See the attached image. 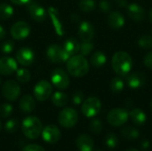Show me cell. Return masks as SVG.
Wrapping results in <instances>:
<instances>
[{"label":"cell","mask_w":152,"mask_h":151,"mask_svg":"<svg viewBox=\"0 0 152 151\" xmlns=\"http://www.w3.org/2000/svg\"><path fill=\"white\" fill-rule=\"evenodd\" d=\"M129 118V113L126 109L122 108H116L111 109L107 116L108 123L112 126H121L125 125Z\"/></svg>","instance_id":"ba28073f"},{"label":"cell","mask_w":152,"mask_h":151,"mask_svg":"<svg viewBox=\"0 0 152 151\" xmlns=\"http://www.w3.org/2000/svg\"><path fill=\"white\" fill-rule=\"evenodd\" d=\"M2 93L4 97L10 101L17 100L20 94V87L14 80H7L2 86Z\"/></svg>","instance_id":"30bf717a"},{"label":"cell","mask_w":152,"mask_h":151,"mask_svg":"<svg viewBox=\"0 0 152 151\" xmlns=\"http://www.w3.org/2000/svg\"><path fill=\"white\" fill-rule=\"evenodd\" d=\"M143 63H144L145 67L152 69V51H151L150 53H148L145 55V57L143 59Z\"/></svg>","instance_id":"b9f144b4"},{"label":"cell","mask_w":152,"mask_h":151,"mask_svg":"<svg viewBox=\"0 0 152 151\" xmlns=\"http://www.w3.org/2000/svg\"><path fill=\"white\" fill-rule=\"evenodd\" d=\"M96 151H102V150H96Z\"/></svg>","instance_id":"f5cc1de1"},{"label":"cell","mask_w":152,"mask_h":151,"mask_svg":"<svg viewBox=\"0 0 152 151\" xmlns=\"http://www.w3.org/2000/svg\"><path fill=\"white\" fill-rule=\"evenodd\" d=\"M13 14V8L12 5L6 3L0 4V20H5L10 19Z\"/></svg>","instance_id":"4316f807"},{"label":"cell","mask_w":152,"mask_h":151,"mask_svg":"<svg viewBox=\"0 0 152 151\" xmlns=\"http://www.w3.org/2000/svg\"><path fill=\"white\" fill-rule=\"evenodd\" d=\"M146 83V77L141 72H134L126 77V84L132 89L142 87Z\"/></svg>","instance_id":"d6986e66"},{"label":"cell","mask_w":152,"mask_h":151,"mask_svg":"<svg viewBox=\"0 0 152 151\" xmlns=\"http://www.w3.org/2000/svg\"><path fill=\"white\" fill-rule=\"evenodd\" d=\"M84 101V93L81 91H77L72 95V102L75 105H79Z\"/></svg>","instance_id":"f35d334b"},{"label":"cell","mask_w":152,"mask_h":151,"mask_svg":"<svg viewBox=\"0 0 152 151\" xmlns=\"http://www.w3.org/2000/svg\"><path fill=\"white\" fill-rule=\"evenodd\" d=\"M18 69V62L12 57L0 58V75L10 76Z\"/></svg>","instance_id":"9a60e30c"},{"label":"cell","mask_w":152,"mask_h":151,"mask_svg":"<svg viewBox=\"0 0 152 151\" xmlns=\"http://www.w3.org/2000/svg\"><path fill=\"white\" fill-rule=\"evenodd\" d=\"M121 133L123 137H125L128 141H134L137 139L140 135V132L136 128L132 126H126L125 128L122 129Z\"/></svg>","instance_id":"83f0119b"},{"label":"cell","mask_w":152,"mask_h":151,"mask_svg":"<svg viewBox=\"0 0 152 151\" xmlns=\"http://www.w3.org/2000/svg\"><path fill=\"white\" fill-rule=\"evenodd\" d=\"M124 87H125V82L120 77H114L110 81V90L114 93H118L122 92L123 89H124Z\"/></svg>","instance_id":"f1b7e54d"},{"label":"cell","mask_w":152,"mask_h":151,"mask_svg":"<svg viewBox=\"0 0 152 151\" xmlns=\"http://www.w3.org/2000/svg\"><path fill=\"white\" fill-rule=\"evenodd\" d=\"M149 19H150V21L151 22V24H152V8L151 9L150 13H149Z\"/></svg>","instance_id":"7dc6e473"},{"label":"cell","mask_w":152,"mask_h":151,"mask_svg":"<svg viewBox=\"0 0 152 151\" xmlns=\"http://www.w3.org/2000/svg\"><path fill=\"white\" fill-rule=\"evenodd\" d=\"M51 100H52L53 104L56 107H59V108L66 106L67 103L69 102L68 95L66 93H64L62 92H59V91H57L52 94Z\"/></svg>","instance_id":"d4e9b609"},{"label":"cell","mask_w":152,"mask_h":151,"mask_svg":"<svg viewBox=\"0 0 152 151\" xmlns=\"http://www.w3.org/2000/svg\"><path fill=\"white\" fill-rule=\"evenodd\" d=\"M116 4L121 8H126L127 5H128V3H127V0H114Z\"/></svg>","instance_id":"7bdbcfd3"},{"label":"cell","mask_w":152,"mask_h":151,"mask_svg":"<svg viewBox=\"0 0 152 151\" xmlns=\"http://www.w3.org/2000/svg\"><path fill=\"white\" fill-rule=\"evenodd\" d=\"M58 120L62 127L72 128L78 121V114L77 110L72 108H65L60 112Z\"/></svg>","instance_id":"277c9868"},{"label":"cell","mask_w":152,"mask_h":151,"mask_svg":"<svg viewBox=\"0 0 152 151\" xmlns=\"http://www.w3.org/2000/svg\"><path fill=\"white\" fill-rule=\"evenodd\" d=\"M129 117L133 123L136 125H142L147 120V116L141 109H134L130 111Z\"/></svg>","instance_id":"cb8c5ba5"},{"label":"cell","mask_w":152,"mask_h":151,"mask_svg":"<svg viewBox=\"0 0 152 151\" xmlns=\"http://www.w3.org/2000/svg\"><path fill=\"white\" fill-rule=\"evenodd\" d=\"M69 77L61 68L54 69L51 73V84L60 90H64L69 85Z\"/></svg>","instance_id":"9c48e42d"},{"label":"cell","mask_w":152,"mask_h":151,"mask_svg":"<svg viewBox=\"0 0 152 151\" xmlns=\"http://www.w3.org/2000/svg\"><path fill=\"white\" fill-rule=\"evenodd\" d=\"M1 127H2V122H1V120H0V129H1Z\"/></svg>","instance_id":"681fc988"},{"label":"cell","mask_w":152,"mask_h":151,"mask_svg":"<svg viewBox=\"0 0 152 151\" xmlns=\"http://www.w3.org/2000/svg\"><path fill=\"white\" fill-rule=\"evenodd\" d=\"M27 10L30 17L35 21H37V22H41L45 20L47 16V12L45 10V8L37 3L30 2L29 4H28Z\"/></svg>","instance_id":"2e32d148"},{"label":"cell","mask_w":152,"mask_h":151,"mask_svg":"<svg viewBox=\"0 0 152 151\" xmlns=\"http://www.w3.org/2000/svg\"><path fill=\"white\" fill-rule=\"evenodd\" d=\"M105 143H106L107 147L110 148V149L116 148L117 145H118V136L115 133H108L106 135V138H105Z\"/></svg>","instance_id":"e575fe53"},{"label":"cell","mask_w":152,"mask_h":151,"mask_svg":"<svg viewBox=\"0 0 152 151\" xmlns=\"http://www.w3.org/2000/svg\"><path fill=\"white\" fill-rule=\"evenodd\" d=\"M107 61V58L104 53L101 52V51H96L94 52L91 58H90V62L91 64L95 67V68H101L102 66L105 65Z\"/></svg>","instance_id":"484cf974"},{"label":"cell","mask_w":152,"mask_h":151,"mask_svg":"<svg viewBox=\"0 0 152 151\" xmlns=\"http://www.w3.org/2000/svg\"><path fill=\"white\" fill-rule=\"evenodd\" d=\"M126 19L124 15L118 11L110 12L108 16V24L112 29H119L125 26Z\"/></svg>","instance_id":"ffe728a7"},{"label":"cell","mask_w":152,"mask_h":151,"mask_svg":"<svg viewBox=\"0 0 152 151\" xmlns=\"http://www.w3.org/2000/svg\"><path fill=\"white\" fill-rule=\"evenodd\" d=\"M22 151H45L41 146L37 145V144H28L27 146H25Z\"/></svg>","instance_id":"60d3db41"},{"label":"cell","mask_w":152,"mask_h":151,"mask_svg":"<svg viewBox=\"0 0 152 151\" xmlns=\"http://www.w3.org/2000/svg\"><path fill=\"white\" fill-rule=\"evenodd\" d=\"M141 147H142L143 150H148L149 147H150V142H149V141H148V140H144L143 142H142Z\"/></svg>","instance_id":"f6af8a7d"},{"label":"cell","mask_w":152,"mask_h":151,"mask_svg":"<svg viewBox=\"0 0 152 151\" xmlns=\"http://www.w3.org/2000/svg\"><path fill=\"white\" fill-rule=\"evenodd\" d=\"M77 33L82 41H92L94 36V28L90 21L85 20L79 24Z\"/></svg>","instance_id":"e0dca14e"},{"label":"cell","mask_w":152,"mask_h":151,"mask_svg":"<svg viewBox=\"0 0 152 151\" xmlns=\"http://www.w3.org/2000/svg\"><path fill=\"white\" fill-rule=\"evenodd\" d=\"M151 36H152V30H151Z\"/></svg>","instance_id":"db71d44e"},{"label":"cell","mask_w":152,"mask_h":151,"mask_svg":"<svg viewBox=\"0 0 152 151\" xmlns=\"http://www.w3.org/2000/svg\"><path fill=\"white\" fill-rule=\"evenodd\" d=\"M19 128V122L16 119H10L4 124V130L8 133H15Z\"/></svg>","instance_id":"836d02e7"},{"label":"cell","mask_w":152,"mask_h":151,"mask_svg":"<svg viewBox=\"0 0 152 151\" xmlns=\"http://www.w3.org/2000/svg\"><path fill=\"white\" fill-rule=\"evenodd\" d=\"M48 15L51 19L53 27L55 30V33L59 36H62L64 35V28H63V24L60 19L59 13H58V10H56V8L50 6L48 8Z\"/></svg>","instance_id":"ac0fdd59"},{"label":"cell","mask_w":152,"mask_h":151,"mask_svg":"<svg viewBox=\"0 0 152 151\" xmlns=\"http://www.w3.org/2000/svg\"><path fill=\"white\" fill-rule=\"evenodd\" d=\"M151 109H152V100H151Z\"/></svg>","instance_id":"f907efd6"},{"label":"cell","mask_w":152,"mask_h":151,"mask_svg":"<svg viewBox=\"0 0 152 151\" xmlns=\"http://www.w3.org/2000/svg\"><path fill=\"white\" fill-rule=\"evenodd\" d=\"M126 12H127V15L129 16V18L135 22L140 23L143 21L144 19L146 18L145 10L143 9L142 5L136 3L129 4L126 7Z\"/></svg>","instance_id":"5bb4252c"},{"label":"cell","mask_w":152,"mask_h":151,"mask_svg":"<svg viewBox=\"0 0 152 151\" xmlns=\"http://www.w3.org/2000/svg\"><path fill=\"white\" fill-rule=\"evenodd\" d=\"M66 62L69 74L75 77H82L89 72V63L85 56L81 54H75L69 57Z\"/></svg>","instance_id":"7a4b0ae2"},{"label":"cell","mask_w":152,"mask_h":151,"mask_svg":"<svg viewBox=\"0 0 152 151\" xmlns=\"http://www.w3.org/2000/svg\"><path fill=\"white\" fill-rule=\"evenodd\" d=\"M76 144L79 151H93L94 146V140L87 134H81L78 136Z\"/></svg>","instance_id":"44dd1931"},{"label":"cell","mask_w":152,"mask_h":151,"mask_svg":"<svg viewBox=\"0 0 152 151\" xmlns=\"http://www.w3.org/2000/svg\"><path fill=\"white\" fill-rule=\"evenodd\" d=\"M126 151H138L137 150H134V149H129V150H127Z\"/></svg>","instance_id":"c3c4849f"},{"label":"cell","mask_w":152,"mask_h":151,"mask_svg":"<svg viewBox=\"0 0 152 151\" xmlns=\"http://www.w3.org/2000/svg\"><path fill=\"white\" fill-rule=\"evenodd\" d=\"M138 45L143 49H152L151 35H142L138 39Z\"/></svg>","instance_id":"1f68e13d"},{"label":"cell","mask_w":152,"mask_h":151,"mask_svg":"<svg viewBox=\"0 0 152 151\" xmlns=\"http://www.w3.org/2000/svg\"><path fill=\"white\" fill-rule=\"evenodd\" d=\"M43 130L40 119L37 117H27L21 123V131L23 134L29 140L37 139Z\"/></svg>","instance_id":"3957f363"},{"label":"cell","mask_w":152,"mask_h":151,"mask_svg":"<svg viewBox=\"0 0 152 151\" xmlns=\"http://www.w3.org/2000/svg\"><path fill=\"white\" fill-rule=\"evenodd\" d=\"M64 51L71 57L75 54H77L79 52L80 49V44L78 41L73 37H69L65 40L63 45H62Z\"/></svg>","instance_id":"603a6c76"},{"label":"cell","mask_w":152,"mask_h":151,"mask_svg":"<svg viewBox=\"0 0 152 151\" xmlns=\"http://www.w3.org/2000/svg\"><path fill=\"white\" fill-rule=\"evenodd\" d=\"M41 134H42L43 140L45 142L51 143V144L56 143L57 142H59L61 138V131L54 125H46L45 128H43Z\"/></svg>","instance_id":"4fadbf2b"},{"label":"cell","mask_w":152,"mask_h":151,"mask_svg":"<svg viewBox=\"0 0 152 151\" xmlns=\"http://www.w3.org/2000/svg\"><path fill=\"white\" fill-rule=\"evenodd\" d=\"M11 36L15 40H23L30 34V26L26 21H17L10 28Z\"/></svg>","instance_id":"8fae6325"},{"label":"cell","mask_w":152,"mask_h":151,"mask_svg":"<svg viewBox=\"0 0 152 151\" xmlns=\"http://www.w3.org/2000/svg\"><path fill=\"white\" fill-rule=\"evenodd\" d=\"M90 130L95 133L99 134L102 131V123L99 119H94L90 123Z\"/></svg>","instance_id":"74e56055"},{"label":"cell","mask_w":152,"mask_h":151,"mask_svg":"<svg viewBox=\"0 0 152 151\" xmlns=\"http://www.w3.org/2000/svg\"><path fill=\"white\" fill-rule=\"evenodd\" d=\"M5 35H6V31H5L4 28L0 25V40L4 39L5 37Z\"/></svg>","instance_id":"bcb514c9"},{"label":"cell","mask_w":152,"mask_h":151,"mask_svg":"<svg viewBox=\"0 0 152 151\" xmlns=\"http://www.w3.org/2000/svg\"><path fill=\"white\" fill-rule=\"evenodd\" d=\"M53 93V85L47 80L38 81L33 89L35 98L39 101H45L48 100Z\"/></svg>","instance_id":"52a82bcc"},{"label":"cell","mask_w":152,"mask_h":151,"mask_svg":"<svg viewBox=\"0 0 152 151\" xmlns=\"http://www.w3.org/2000/svg\"><path fill=\"white\" fill-rule=\"evenodd\" d=\"M1 84H2V80H1V78H0V85H1Z\"/></svg>","instance_id":"816d5d0a"},{"label":"cell","mask_w":152,"mask_h":151,"mask_svg":"<svg viewBox=\"0 0 152 151\" xmlns=\"http://www.w3.org/2000/svg\"><path fill=\"white\" fill-rule=\"evenodd\" d=\"M14 47H15L14 43L11 40H7V41H4V43H2V44L0 46V50L3 53L9 54L13 51Z\"/></svg>","instance_id":"8d00e7d4"},{"label":"cell","mask_w":152,"mask_h":151,"mask_svg":"<svg viewBox=\"0 0 152 151\" xmlns=\"http://www.w3.org/2000/svg\"><path fill=\"white\" fill-rule=\"evenodd\" d=\"M35 58L36 56L33 50L28 47L20 48L16 53V61L23 67H28L32 65L35 61Z\"/></svg>","instance_id":"7c38bea8"},{"label":"cell","mask_w":152,"mask_h":151,"mask_svg":"<svg viewBox=\"0 0 152 151\" xmlns=\"http://www.w3.org/2000/svg\"><path fill=\"white\" fill-rule=\"evenodd\" d=\"M46 56L50 61L53 63H61V62H66L69 59V55L64 51L63 47L53 44L48 46L46 50Z\"/></svg>","instance_id":"5b68a950"},{"label":"cell","mask_w":152,"mask_h":151,"mask_svg":"<svg viewBox=\"0 0 152 151\" xmlns=\"http://www.w3.org/2000/svg\"><path fill=\"white\" fill-rule=\"evenodd\" d=\"M12 4H17V5H21V4H28L30 2H32V0H10Z\"/></svg>","instance_id":"ee69618b"},{"label":"cell","mask_w":152,"mask_h":151,"mask_svg":"<svg viewBox=\"0 0 152 151\" xmlns=\"http://www.w3.org/2000/svg\"><path fill=\"white\" fill-rule=\"evenodd\" d=\"M111 66L117 75L125 77L129 74L133 68V59L126 52L118 51L112 56Z\"/></svg>","instance_id":"6da1fadb"},{"label":"cell","mask_w":152,"mask_h":151,"mask_svg":"<svg viewBox=\"0 0 152 151\" xmlns=\"http://www.w3.org/2000/svg\"><path fill=\"white\" fill-rule=\"evenodd\" d=\"M12 106L9 103H4L0 106V117L6 118L10 117L12 113Z\"/></svg>","instance_id":"d590c367"},{"label":"cell","mask_w":152,"mask_h":151,"mask_svg":"<svg viewBox=\"0 0 152 151\" xmlns=\"http://www.w3.org/2000/svg\"><path fill=\"white\" fill-rule=\"evenodd\" d=\"M99 8L102 12L108 13L110 12L111 10V4L110 3L109 0H101L99 3Z\"/></svg>","instance_id":"ab89813d"},{"label":"cell","mask_w":152,"mask_h":151,"mask_svg":"<svg viewBox=\"0 0 152 151\" xmlns=\"http://www.w3.org/2000/svg\"><path fill=\"white\" fill-rule=\"evenodd\" d=\"M78 7L81 11L89 12L95 9L96 4L94 0H80L78 3Z\"/></svg>","instance_id":"4dcf8cb0"},{"label":"cell","mask_w":152,"mask_h":151,"mask_svg":"<svg viewBox=\"0 0 152 151\" xmlns=\"http://www.w3.org/2000/svg\"><path fill=\"white\" fill-rule=\"evenodd\" d=\"M102 109V102L97 97H89L84 100L81 107L83 115L86 117H95Z\"/></svg>","instance_id":"8992f818"},{"label":"cell","mask_w":152,"mask_h":151,"mask_svg":"<svg viewBox=\"0 0 152 151\" xmlns=\"http://www.w3.org/2000/svg\"><path fill=\"white\" fill-rule=\"evenodd\" d=\"M16 79L22 84H26L30 80V73L27 69H19L16 70Z\"/></svg>","instance_id":"f546056e"},{"label":"cell","mask_w":152,"mask_h":151,"mask_svg":"<svg viewBox=\"0 0 152 151\" xmlns=\"http://www.w3.org/2000/svg\"><path fill=\"white\" fill-rule=\"evenodd\" d=\"M20 109L22 112L24 113H30L32 112L35 108H36V102L34 98L29 95V94H26L23 95L20 100V103H19Z\"/></svg>","instance_id":"7402d4cb"},{"label":"cell","mask_w":152,"mask_h":151,"mask_svg":"<svg viewBox=\"0 0 152 151\" xmlns=\"http://www.w3.org/2000/svg\"><path fill=\"white\" fill-rule=\"evenodd\" d=\"M94 48V45L92 41H83L80 44V49H79L80 54L83 56H87L92 53Z\"/></svg>","instance_id":"d6a6232c"}]
</instances>
